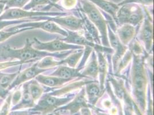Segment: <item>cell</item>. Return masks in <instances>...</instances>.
I'll list each match as a JSON object with an SVG mask.
<instances>
[{"mask_svg": "<svg viewBox=\"0 0 154 115\" xmlns=\"http://www.w3.org/2000/svg\"><path fill=\"white\" fill-rule=\"evenodd\" d=\"M70 98H60L51 95H47L40 100L36 107L38 110L48 111L68 102Z\"/></svg>", "mask_w": 154, "mask_h": 115, "instance_id": "cell-11", "label": "cell"}, {"mask_svg": "<svg viewBox=\"0 0 154 115\" xmlns=\"http://www.w3.org/2000/svg\"><path fill=\"white\" fill-rule=\"evenodd\" d=\"M9 90H8L4 89H3L1 86H0V97L5 98L6 97V96L8 95V93L9 92Z\"/></svg>", "mask_w": 154, "mask_h": 115, "instance_id": "cell-37", "label": "cell"}, {"mask_svg": "<svg viewBox=\"0 0 154 115\" xmlns=\"http://www.w3.org/2000/svg\"><path fill=\"white\" fill-rule=\"evenodd\" d=\"M122 6L116 14V19L122 24L136 26L144 19V12L139 5L136 4H126Z\"/></svg>", "mask_w": 154, "mask_h": 115, "instance_id": "cell-4", "label": "cell"}, {"mask_svg": "<svg viewBox=\"0 0 154 115\" xmlns=\"http://www.w3.org/2000/svg\"><path fill=\"white\" fill-rule=\"evenodd\" d=\"M21 96H22V93L21 90H17L14 93V94L12 96V100H11V101L14 105H17L19 102L21 98Z\"/></svg>", "mask_w": 154, "mask_h": 115, "instance_id": "cell-34", "label": "cell"}, {"mask_svg": "<svg viewBox=\"0 0 154 115\" xmlns=\"http://www.w3.org/2000/svg\"><path fill=\"white\" fill-rule=\"evenodd\" d=\"M94 5L102 9L105 12L109 13L114 19H116V14L119 9V6L108 0H88Z\"/></svg>", "mask_w": 154, "mask_h": 115, "instance_id": "cell-18", "label": "cell"}, {"mask_svg": "<svg viewBox=\"0 0 154 115\" xmlns=\"http://www.w3.org/2000/svg\"><path fill=\"white\" fill-rule=\"evenodd\" d=\"M139 38L145 45L146 49L149 51L153 43V26L149 19H145L141 27Z\"/></svg>", "mask_w": 154, "mask_h": 115, "instance_id": "cell-12", "label": "cell"}, {"mask_svg": "<svg viewBox=\"0 0 154 115\" xmlns=\"http://www.w3.org/2000/svg\"><path fill=\"white\" fill-rule=\"evenodd\" d=\"M133 93L142 109L145 108L147 78L143 60L139 55H134L131 73Z\"/></svg>", "mask_w": 154, "mask_h": 115, "instance_id": "cell-1", "label": "cell"}, {"mask_svg": "<svg viewBox=\"0 0 154 115\" xmlns=\"http://www.w3.org/2000/svg\"><path fill=\"white\" fill-rule=\"evenodd\" d=\"M84 13L86 14L90 21L96 26L100 33L103 45L109 46L108 39L107 22L103 18L98 9L93 4L88 0H81Z\"/></svg>", "mask_w": 154, "mask_h": 115, "instance_id": "cell-3", "label": "cell"}, {"mask_svg": "<svg viewBox=\"0 0 154 115\" xmlns=\"http://www.w3.org/2000/svg\"><path fill=\"white\" fill-rule=\"evenodd\" d=\"M50 2H51L52 4H53L54 5V4L55 3H57V2H58L59 1H60V0H50Z\"/></svg>", "mask_w": 154, "mask_h": 115, "instance_id": "cell-39", "label": "cell"}, {"mask_svg": "<svg viewBox=\"0 0 154 115\" xmlns=\"http://www.w3.org/2000/svg\"><path fill=\"white\" fill-rule=\"evenodd\" d=\"M24 64L22 62H20L19 61H8L5 62H1L0 63V70H2L4 69H6L9 67H12L13 66H16L19 64Z\"/></svg>", "mask_w": 154, "mask_h": 115, "instance_id": "cell-33", "label": "cell"}, {"mask_svg": "<svg viewBox=\"0 0 154 115\" xmlns=\"http://www.w3.org/2000/svg\"><path fill=\"white\" fill-rule=\"evenodd\" d=\"M20 32H21V31L16 26L0 31V43L7 40V39Z\"/></svg>", "mask_w": 154, "mask_h": 115, "instance_id": "cell-25", "label": "cell"}, {"mask_svg": "<svg viewBox=\"0 0 154 115\" xmlns=\"http://www.w3.org/2000/svg\"><path fill=\"white\" fill-rule=\"evenodd\" d=\"M30 0H7L5 10L10 8L22 9Z\"/></svg>", "mask_w": 154, "mask_h": 115, "instance_id": "cell-26", "label": "cell"}, {"mask_svg": "<svg viewBox=\"0 0 154 115\" xmlns=\"http://www.w3.org/2000/svg\"><path fill=\"white\" fill-rule=\"evenodd\" d=\"M12 100V95H9L0 110V115H7L10 109Z\"/></svg>", "mask_w": 154, "mask_h": 115, "instance_id": "cell-32", "label": "cell"}, {"mask_svg": "<svg viewBox=\"0 0 154 115\" xmlns=\"http://www.w3.org/2000/svg\"><path fill=\"white\" fill-rule=\"evenodd\" d=\"M154 0H124L120 3L118 5L120 6L126 4H140L142 5H152Z\"/></svg>", "mask_w": 154, "mask_h": 115, "instance_id": "cell-31", "label": "cell"}, {"mask_svg": "<svg viewBox=\"0 0 154 115\" xmlns=\"http://www.w3.org/2000/svg\"><path fill=\"white\" fill-rule=\"evenodd\" d=\"M79 71V69L61 66L52 74V76L65 79H73L77 77H85Z\"/></svg>", "mask_w": 154, "mask_h": 115, "instance_id": "cell-16", "label": "cell"}, {"mask_svg": "<svg viewBox=\"0 0 154 115\" xmlns=\"http://www.w3.org/2000/svg\"><path fill=\"white\" fill-rule=\"evenodd\" d=\"M76 0H63V4L65 8H71L75 5L76 4Z\"/></svg>", "mask_w": 154, "mask_h": 115, "instance_id": "cell-35", "label": "cell"}, {"mask_svg": "<svg viewBox=\"0 0 154 115\" xmlns=\"http://www.w3.org/2000/svg\"><path fill=\"white\" fill-rule=\"evenodd\" d=\"M135 29L134 26L128 24H123L118 30V38L122 45H128L131 40L134 37Z\"/></svg>", "mask_w": 154, "mask_h": 115, "instance_id": "cell-14", "label": "cell"}, {"mask_svg": "<svg viewBox=\"0 0 154 115\" xmlns=\"http://www.w3.org/2000/svg\"><path fill=\"white\" fill-rule=\"evenodd\" d=\"M36 80L43 85L50 87H56L63 85L64 83L69 82L72 79H65L55 76H46L39 74L35 77Z\"/></svg>", "mask_w": 154, "mask_h": 115, "instance_id": "cell-15", "label": "cell"}, {"mask_svg": "<svg viewBox=\"0 0 154 115\" xmlns=\"http://www.w3.org/2000/svg\"><path fill=\"white\" fill-rule=\"evenodd\" d=\"M52 22L64 26L67 30L79 31L82 29L84 26V20L77 18L73 16H68L65 17H58L50 19Z\"/></svg>", "mask_w": 154, "mask_h": 115, "instance_id": "cell-9", "label": "cell"}, {"mask_svg": "<svg viewBox=\"0 0 154 115\" xmlns=\"http://www.w3.org/2000/svg\"><path fill=\"white\" fill-rule=\"evenodd\" d=\"M81 113L82 115H91L89 109L85 107L81 109Z\"/></svg>", "mask_w": 154, "mask_h": 115, "instance_id": "cell-38", "label": "cell"}, {"mask_svg": "<svg viewBox=\"0 0 154 115\" xmlns=\"http://www.w3.org/2000/svg\"><path fill=\"white\" fill-rule=\"evenodd\" d=\"M83 51H80L77 52L75 53H73L70 55L69 57L66 58L61 61L59 62L60 64H68L70 67L74 68L76 65L78 64L79 59L82 55Z\"/></svg>", "mask_w": 154, "mask_h": 115, "instance_id": "cell-24", "label": "cell"}, {"mask_svg": "<svg viewBox=\"0 0 154 115\" xmlns=\"http://www.w3.org/2000/svg\"><path fill=\"white\" fill-rule=\"evenodd\" d=\"M28 89L34 102L37 101L40 98L44 90L36 80H32L28 82Z\"/></svg>", "mask_w": 154, "mask_h": 115, "instance_id": "cell-22", "label": "cell"}, {"mask_svg": "<svg viewBox=\"0 0 154 115\" xmlns=\"http://www.w3.org/2000/svg\"><path fill=\"white\" fill-rule=\"evenodd\" d=\"M109 36L111 45L113 48L116 50L115 54L113 57V64L114 70L116 71L117 69L118 64L127 51V47L122 45L118 37L111 31L110 28H109Z\"/></svg>", "mask_w": 154, "mask_h": 115, "instance_id": "cell-10", "label": "cell"}, {"mask_svg": "<svg viewBox=\"0 0 154 115\" xmlns=\"http://www.w3.org/2000/svg\"><path fill=\"white\" fill-rule=\"evenodd\" d=\"M47 70L48 69H40L38 66L37 63H36L31 67L28 68L23 71L19 73L8 90H10L11 89H12L13 88L19 86L22 83H26L38 76L39 74H41L42 73H43Z\"/></svg>", "mask_w": 154, "mask_h": 115, "instance_id": "cell-8", "label": "cell"}, {"mask_svg": "<svg viewBox=\"0 0 154 115\" xmlns=\"http://www.w3.org/2000/svg\"><path fill=\"white\" fill-rule=\"evenodd\" d=\"M23 93L21 100L16 105L13 110L30 108L34 105L35 102L32 99L28 89V82H26L23 84Z\"/></svg>", "mask_w": 154, "mask_h": 115, "instance_id": "cell-17", "label": "cell"}, {"mask_svg": "<svg viewBox=\"0 0 154 115\" xmlns=\"http://www.w3.org/2000/svg\"><path fill=\"white\" fill-rule=\"evenodd\" d=\"M19 73L12 74H0V86L4 89L8 90Z\"/></svg>", "mask_w": 154, "mask_h": 115, "instance_id": "cell-23", "label": "cell"}, {"mask_svg": "<svg viewBox=\"0 0 154 115\" xmlns=\"http://www.w3.org/2000/svg\"><path fill=\"white\" fill-rule=\"evenodd\" d=\"M132 51H129L126 53V55H125L124 57L122 58L121 59V61L119 62V64H118V71H120L122 70V69L126 67V66L129 63V61L131 60V58H132Z\"/></svg>", "mask_w": 154, "mask_h": 115, "instance_id": "cell-30", "label": "cell"}, {"mask_svg": "<svg viewBox=\"0 0 154 115\" xmlns=\"http://www.w3.org/2000/svg\"><path fill=\"white\" fill-rule=\"evenodd\" d=\"M17 27L21 30L22 31H24L26 30H29L32 29H42L47 32L50 33H55L62 35L64 36H67L68 33L64 30L62 29L59 27L56 23L48 20L47 21H33V22H26L24 23L16 25Z\"/></svg>", "mask_w": 154, "mask_h": 115, "instance_id": "cell-7", "label": "cell"}, {"mask_svg": "<svg viewBox=\"0 0 154 115\" xmlns=\"http://www.w3.org/2000/svg\"><path fill=\"white\" fill-rule=\"evenodd\" d=\"M45 4H52L50 0H30L29 3L27 4L25 7H24L23 9L26 11H30L35 7L45 5Z\"/></svg>", "mask_w": 154, "mask_h": 115, "instance_id": "cell-28", "label": "cell"}, {"mask_svg": "<svg viewBox=\"0 0 154 115\" xmlns=\"http://www.w3.org/2000/svg\"><path fill=\"white\" fill-rule=\"evenodd\" d=\"M64 13L40 12V11H30L20 8H10L5 10V11L0 16V20H14L24 19L31 17H39L63 15Z\"/></svg>", "mask_w": 154, "mask_h": 115, "instance_id": "cell-5", "label": "cell"}, {"mask_svg": "<svg viewBox=\"0 0 154 115\" xmlns=\"http://www.w3.org/2000/svg\"><path fill=\"white\" fill-rule=\"evenodd\" d=\"M28 21H31L30 19L14 20H0V31L4 30L5 28L9 26L17 25L19 24H22L24 22L26 23Z\"/></svg>", "mask_w": 154, "mask_h": 115, "instance_id": "cell-29", "label": "cell"}, {"mask_svg": "<svg viewBox=\"0 0 154 115\" xmlns=\"http://www.w3.org/2000/svg\"><path fill=\"white\" fill-rule=\"evenodd\" d=\"M84 20V24L86 26L89 32L91 34V35L93 36V38L94 39V40L98 43V45H100L101 42L99 39L98 30L93 24L90 23V21H89L88 20Z\"/></svg>", "mask_w": 154, "mask_h": 115, "instance_id": "cell-27", "label": "cell"}, {"mask_svg": "<svg viewBox=\"0 0 154 115\" xmlns=\"http://www.w3.org/2000/svg\"><path fill=\"white\" fill-rule=\"evenodd\" d=\"M82 74L84 77H90L96 78L98 75V60L95 54H93L89 63L84 69Z\"/></svg>", "mask_w": 154, "mask_h": 115, "instance_id": "cell-19", "label": "cell"}, {"mask_svg": "<svg viewBox=\"0 0 154 115\" xmlns=\"http://www.w3.org/2000/svg\"><path fill=\"white\" fill-rule=\"evenodd\" d=\"M53 54L46 51H39L32 46V42L26 39L25 45L19 49H14L9 45L2 48L1 55L4 59L17 60L23 63L31 62L40 58L51 56Z\"/></svg>", "mask_w": 154, "mask_h": 115, "instance_id": "cell-2", "label": "cell"}, {"mask_svg": "<svg viewBox=\"0 0 154 115\" xmlns=\"http://www.w3.org/2000/svg\"><path fill=\"white\" fill-rule=\"evenodd\" d=\"M98 74L100 78V88L103 90V83L107 73V62L105 58L101 52H98Z\"/></svg>", "mask_w": 154, "mask_h": 115, "instance_id": "cell-20", "label": "cell"}, {"mask_svg": "<svg viewBox=\"0 0 154 115\" xmlns=\"http://www.w3.org/2000/svg\"><path fill=\"white\" fill-rule=\"evenodd\" d=\"M86 92L90 102L96 101L97 99L101 96V89L97 83L90 82L86 85Z\"/></svg>", "mask_w": 154, "mask_h": 115, "instance_id": "cell-21", "label": "cell"}, {"mask_svg": "<svg viewBox=\"0 0 154 115\" xmlns=\"http://www.w3.org/2000/svg\"><path fill=\"white\" fill-rule=\"evenodd\" d=\"M7 0H0V16L5 10Z\"/></svg>", "mask_w": 154, "mask_h": 115, "instance_id": "cell-36", "label": "cell"}, {"mask_svg": "<svg viewBox=\"0 0 154 115\" xmlns=\"http://www.w3.org/2000/svg\"><path fill=\"white\" fill-rule=\"evenodd\" d=\"M32 46L39 51H48L50 52L83 48V46L70 45L65 43L60 39H56L48 42H42L38 39L34 38V41L32 42Z\"/></svg>", "mask_w": 154, "mask_h": 115, "instance_id": "cell-6", "label": "cell"}, {"mask_svg": "<svg viewBox=\"0 0 154 115\" xmlns=\"http://www.w3.org/2000/svg\"><path fill=\"white\" fill-rule=\"evenodd\" d=\"M68 35L66 38L63 39H60L62 41L64 42L67 43H70L71 45H85V46H89L94 47L97 49L96 45L89 41L81 35H79L78 33L75 32H72L67 31Z\"/></svg>", "mask_w": 154, "mask_h": 115, "instance_id": "cell-13", "label": "cell"}]
</instances>
